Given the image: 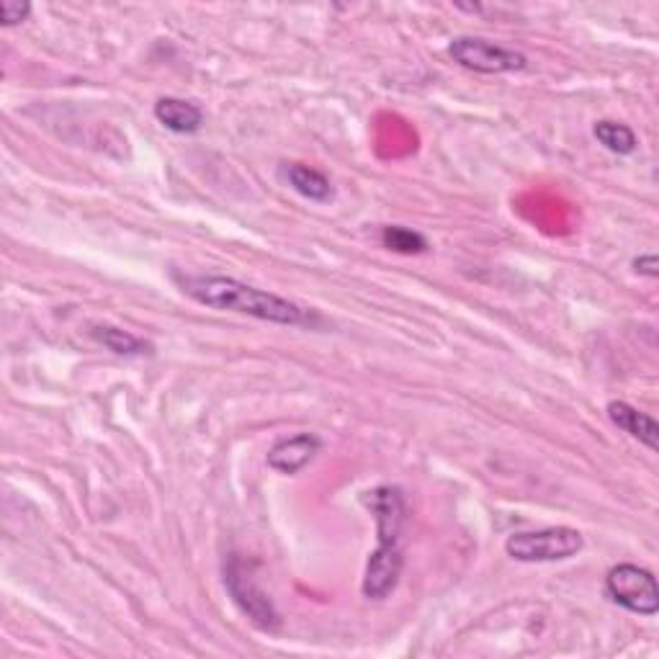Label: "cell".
<instances>
[{"label": "cell", "instance_id": "10", "mask_svg": "<svg viewBox=\"0 0 659 659\" xmlns=\"http://www.w3.org/2000/svg\"><path fill=\"white\" fill-rule=\"evenodd\" d=\"M282 178L299 196H304V199H310V201H318V204H327V201L335 196L333 184H330L327 175L314 171V167H310V165L284 163L282 165Z\"/></svg>", "mask_w": 659, "mask_h": 659}, {"label": "cell", "instance_id": "7", "mask_svg": "<svg viewBox=\"0 0 659 659\" xmlns=\"http://www.w3.org/2000/svg\"><path fill=\"white\" fill-rule=\"evenodd\" d=\"M322 451V440L314 433H299V436L278 440L269 451V467L273 472L294 476L301 469L310 467L314 456Z\"/></svg>", "mask_w": 659, "mask_h": 659}, {"label": "cell", "instance_id": "5", "mask_svg": "<svg viewBox=\"0 0 659 659\" xmlns=\"http://www.w3.org/2000/svg\"><path fill=\"white\" fill-rule=\"evenodd\" d=\"M606 595L636 616H657L659 587L655 574L636 564H616L606 574Z\"/></svg>", "mask_w": 659, "mask_h": 659}, {"label": "cell", "instance_id": "14", "mask_svg": "<svg viewBox=\"0 0 659 659\" xmlns=\"http://www.w3.org/2000/svg\"><path fill=\"white\" fill-rule=\"evenodd\" d=\"M29 16L32 3H26V0H3V3H0V24H3L5 29L24 24Z\"/></svg>", "mask_w": 659, "mask_h": 659}, {"label": "cell", "instance_id": "11", "mask_svg": "<svg viewBox=\"0 0 659 659\" xmlns=\"http://www.w3.org/2000/svg\"><path fill=\"white\" fill-rule=\"evenodd\" d=\"M90 338H94L98 346H103L116 356L152 353L150 343L137 338V335L126 333V330H122V327H114V325H94V327H90Z\"/></svg>", "mask_w": 659, "mask_h": 659}, {"label": "cell", "instance_id": "2", "mask_svg": "<svg viewBox=\"0 0 659 659\" xmlns=\"http://www.w3.org/2000/svg\"><path fill=\"white\" fill-rule=\"evenodd\" d=\"M366 505L376 518L378 546L369 557L361 590L369 600H384L395 593L405 570L402 531L408 523V505L399 487L382 485L366 495Z\"/></svg>", "mask_w": 659, "mask_h": 659}, {"label": "cell", "instance_id": "12", "mask_svg": "<svg viewBox=\"0 0 659 659\" xmlns=\"http://www.w3.org/2000/svg\"><path fill=\"white\" fill-rule=\"evenodd\" d=\"M593 135L606 150L616 152V156H631V152L636 150L634 129L621 122H608V119H602V122L593 126Z\"/></svg>", "mask_w": 659, "mask_h": 659}, {"label": "cell", "instance_id": "4", "mask_svg": "<svg viewBox=\"0 0 659 659\" xmlns=\"http://www.w3.org/2000/svg\"><path fill=\"white\" fill-rule=\"evenodd\" d=\"M224 587L233 595L235 606L248 616L261 631H278L282 629V616H278L276 606H273L263 587L252 577L248 564L240 557H229L224 564Z\"/></svg>", "mask_w": 659, "mask_h": 659}, {"label": "cell", "instance_id": "8", "mask_svg": "<svg viewBox=\"0 0 659 659\" xmlns=\"http://www.w3.org/2000/svg\"><path fill=\"white\" fill-rule=\"evenodd\" d=\"M608 418H611L616 427H621L631 438H636L639 444L647 446L649 451H657L659 448V425L647 412L631 408L629 402H611L608 405Z\"/></svg>", "mask_w": 659, "mask_h": 659}, {"label": "cell", "instance_id": "13", "mask_svg": "<svg viewBox=\"0 0 659 659\" xmlns=\"http://www.w3.org/2000/svg\"><path fill=\"white\" fill-rule=\"evenodd\" d=\"M382 245L391 252H399V256H420V252L431 248L425 235H420L410 227H399V224L382 227Z\"/></svg>", "mask_w": 659, "mask_h": 659}, {"label": "cell", "instance_id": "3", "mask_svg": "<svg viewBox=\"0 0 659 659\" xmlns=\"http://www.w3.org/2000/svg\"><path fill=\"white\" fill-rule=\"evenodd\" d=\"M585 549V538L577 529H538V531H521L505 542V551L510 559L525 564H542V562H562L572 559Z\"/></svg>", "mask_w": 659, "mask_h": 659}, {"label": "cell", "instance_id": "9", "mask_svg": "<svg viewBox=\"0 0 659 659\" xmlns=\"http://www.w3.org/2000/svg\"><path fill=\"white\" fill-rule=\"evenodd\" d=\"M156 119L165 129L175 132V135H194L204 124V114H201V109L196 103L171 96L160 98L156 103Z\"/></svg>", "mask_w": 659, "mask_h": 659}, {"label": "cell", "instance_id": "15", "mask_svg": "<svg viewBox=\"0 0 659 659\" xmlns=\"http://www.w3.org/2000/svg\"><path fill=\"white\" fill-rule=\"evenodd\" d=\"M634 271L639 273V276L657 278L659 276V258L655 256V252H644V256L634 258Z\"/></svg>", "mask_w": 659, "mask_h": 659}, {"label": "cell", "instance_id": "6", "mask_svg": "<svg viewBox=\"0 0 659 659\" xmlns=\"http://www.w3.org/2000/svg\"><path fill=\"white\" fill-rule=\"evenodd\" d=\"M448 54L456 65L472 70L482 75H502V73H521L529 67V58L515 49L495 45L489 39L480 37H459L448 45Z\"/></svg>", "mask_w": 659, "mask_h": 659}, {"label": "cell", "instance_id": "1", "mask_svg": "<svg viewBox=\"0 0 659 659\" xmlns=\"http://www.w3.org/2000/svg\"><path fill=\"white\" fill-rule=\"evenodd\" d=\"M181 289L199 304L216 312L248 314L252 320L273 322V325H307L312 314L297 301L278 297L273 291H263L258 286L229 276H214V273H186L175 276Z\"/></svg>", "mask_w": 659, "mask_h": 659}]
</instances>
